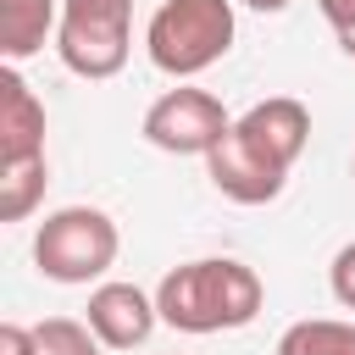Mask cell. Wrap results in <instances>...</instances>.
Listing matches in <instances>:
<instances>
[{"mask_svg":"<svg viewBox=\"0 0 355 355\" xmlns=\"http://www.w3.org/2000/svg\"><path fill=\"white\" fill-rule=\"evenodd\" d=\"M266 305V283L255 266L233 261V255H205V261H183L155 283V311L166 327L178 333H233L250 327Z\"/></svg>","mask_w":355,"mask_h":355,"instance_id":"obj_1","label":"cell"},{"mask_svg":"<svg viewBox=\"0 0 355 355\" xmlns=\"http://www.w3.org/2000/svg\"><path fill=\"white\" fill-rule=\"evenodd\" d=\"M233 0H161L144 22V55L155 72L189 83L233 50Z\"/></svg>","mask_w":355,"mask_h":355,"instance_id":"obj_2","label":"cell"},{"mask_svg":"<svg viewBox=\"0 0 355 355\" xmlns=\"http://www.w3.org/2000/svg\"><path fill=\"white\" fill-rule=\"evenodd\" d=\"M116 250H122V233L100 205H61L33 233V266L67 288L100 283L116 266Z\"/></svg>","mask_w":355,"mask_h":355,"instance_id":"obj_3","label":"cell"},{"mask_svg":"<svg viewBox=\"0 0 355 355\" xmlns=\"http://www.w3.org/2000/svg\"><path fill=\"white\" fill-rule=\"evenodd\" d=\"M133 50V0H61L55 55L72 78H116Z\"/></svg>","mask_w":355,"mask_h":355,"instance_id":"obj_4","label":"cell"},{"mask_svg":"<svg viewBox=\"0 0 355 355\" xmlns=\"http://www.w3.org/2000/svg\"><path fill=\"white\" fill-rule=\"evenodd\" d=\"M227 128H233L227 105L211 89H194V83H178L161 100H150V111L139 122V133L166 155H211L227 139Z\"/></svg>","mask_w":355,"mask_h":355,"instance_id":"obj_5","label":"cell"},{"mask_svg":"<svg viewBox=\"0 0 355 355\" xmlns=\"http://www.w3.org/2000/svg\"><path fill=\"white\" fill-rule=\"evenodd\" d=\"M233 139H239L261 166H272L277 178H288L294 161H300L305 144H311V111H305L294 94L255 100L244 116H233Z\"/></svg>","mask_w":355,"mask_h":355,"instance_id":"obj_6","label":"cell"},{"mask_svg":"<svg viewBox=\"0 0 355 355\" xmlns=\"http://www.w3.org/2000/svg\"><path fill=\"white\" fill-rule=\"evenodd\" d=\"M89 327H94V338L105 344V349H139L150 333H155V322H161V311H155V294H144L139 283H94L89 288V316H83Z\"/></svg>","mask_w":355,"mask_h":355,"instance_id":"obj_7","label":"cell"},{"mask_svg":"<svg viewBox=\"0 0 355 355\" xmlns=\"http://www.w3.org/2000/svg\"><path fill=\"white\" fill-rule=\"evenodd\" d=\"M44 155V100L28 89L17 67L0 72V161H39Z\"/></svg>","mask_w":355,"mask_h":355,"instance_id":"obj_8","label":"cell"},{"mask_svg":"<svg viewBox=\"0 0 355 355\" xmlns=\"http://www.w3.org/2000/svg\"><path fill=\"white\" fill-rule=\"evenodd\" d=\"M205 178H211V189H216L222 200H233V205H266V200H277L283 183H288V178H277L272 166H261V161L233 139V128H227V139L205 155Z\"/></svg>","mask_w":355,"mask_h":355,"instance_id":"obj_9","label":"cell"},{"mask_svg":"<svg viewBox=\"0 0 355 355\" xmlns=\"http://www.w3.org/2000/svg\"><path fill=\"white\" fill-rule=\"evenodd\" d=\"M61 28V0H0V55L17 67L44 50V33Z\"/></svg>","mask_w":355,"mask_h":355,"instance_id":"obj_10","label":"cell"},{"mask_svg":"<svg viewBox=\"0 0 355 355\" xmlns=\"http://www.w3.org/2000/svg\"><path fill=\"white\" fill-rule=\"evenodd\" d=\"M272 355H355V322L338 316H305L294 327H283Z\"/></svg>","mask_w":355,"mask_h":355,"instance_id":"obj_11","label":"cell"},{"mask_svg":"<svg viewBox=\"0 0 355 355\" xmlns=\"http://www.w3.org/2000/svg\"><path fill=\"white\" fill-rule=\"evenodd\" d=\"M44 183H50L44 155L39 161H0V222H28L44 200Z\"/></svg>","mask_w":355,"mask_h":355,"instance_id":"obj_12","label":"cell"},{"mask_svg":"<svg viewBox=\"0 0 355 355\" xmlns=\"http://www.w3.org/2000/svg\"><path fill=\"white\" fill-rule=\"evenodd\" d=\"M33 338H39V355H100L105 349L94 338V327L78 322V316H50V322L33 327Z\"/></svg>","mask_w":355,"mask_h":355,"instance_id":"obj_13","label":"cell"},{"mask_svg":"<svg viewBox=\"0 0 355 355\" xmlns=\"http://www.w3.org/2000/svg\"><path fill=\"white\" fill-rule=\"evenodd\" d=\"M327 288H333V300H338L344 311H355V239L333 255V266H327Z\"/></svg>","mask_w":355,"mask_h":355,"instance_id":"obj_14","label":"cell"},{"mask_svg":"<svg viewBox=\"0 0 355 355\" xmlns=\"http://www.w3.org/2000/svg\"><path fill=\"white\" fill-rule=\"evenodd\" d=\"M0 355H39V338H33V327H17V322H6V327H0Z\"/></svg>","mask_w":355,"mask_h":355,"instance_id":"obj_15","label":"cell"},{"mask_svg":"<svg viewBox=\"0 0 355 355\" xmlns=\"http://www.w3.org/2000/svg\"><path fill=\"white\" fill-rule=\"evenodd\" d=\"M316 11L327 17V28H333V33L355 28V0H316Z\"/></svg>","mask_w":355,"mask_h":355,"instance_id":"obj_16","label":"cell"},{"mask_svg":"<svg viewBox=\"0 0 355 355\" xmlns=\"http://www.w3.org/2000/svg\"><path fill=\"white\" fill-rule=\"evenodd\" d=\"M239 6H250V11H261V17H277V11H288L294 0H239Z\"/></svg>","mask_w":355,"mask_h":355,"instance_id":"obj_17","label":"cell"},{"mask_svg":"<svg viewBox=\"0 0 355 355\" xmlns=\"http://www.w3.org/2000/svg\"><path fill=\"white\" fill-rule=\"evenodd\" d=\"M338 50H344V55L355 61V28H344V33H338Z\"/></svg>","mask_w":355,"mask_h":355,"instance_id":"obj_18","label":"cell"},{"mask_svg":"<svg viewBox=\"0 0 355 355\" xmlns=\"http://www.w3.org/2000/svg\"><path fill=\"white\" fill-rule=\"evenodd\" d=\"M349 178H355V161H349Z\"/></svg>","mask_w":355,"mask_h":355,"instance_id":"obj_19","label":"cell"}]
</instances>
